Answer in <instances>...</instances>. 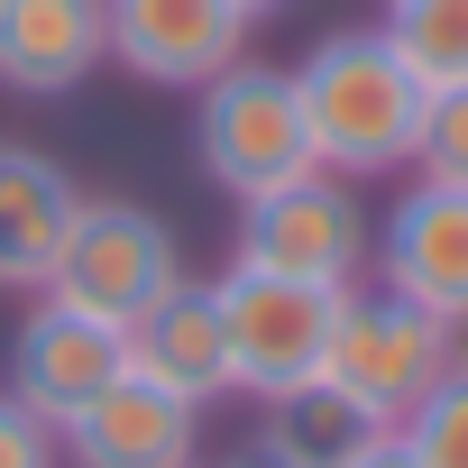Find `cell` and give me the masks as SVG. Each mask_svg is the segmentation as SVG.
Listing matches in <instances>:
<instances>
[{"instance_id": "obj_21", "label": "cell", "mask_w": 468, "mask_h": 468, "mask_svg": "<svg viewBox=\"0 0 468 468\" xmlns=\"http://www.w3.org/2000/svg\"><path fill=\"white\" fill-rule=\"evenodd\" d=\"M220 468H285V459H267V450H239V459H220Z\"/></svg>"}, {"instance_id": "obj_19", "label": "cell", "mask_w": 468, "mask_h": 468, "mask_svg": "<svg viewBox=\"0 0 468 468\" xmlns=\"http://www.w3.org/2000/svg\"><path fill=\"white\" fill-rule=\"evenodd\" d=\"M349 468H413V450H404V441H395V431H377V441H367V450H358V459H349Z\"/></svg>"}, {"instance_id": "obj_9", "label": "cell", "mask_w": 468, "mask_h": 468, "mask_svg": "<svg viewBox=\"0 0 468 468\" xmlns=\"http://www.w3.org/2000/svg\"><path fill=\"white\" fill-rule=\"evenodd\" d=\"M56 450L74 468H193L202 413L184 395H165V386H147V377L120 367L74 422H56Z\"/></svg>"}, {"instance_id": "obj_7", "label": "cell", "mask_w": 468, "mask_h": 468, "mask_svg": "<svg viewBox=\"0 0 468 468\" xmlns=\"http://www.w3.org/2000/svg\"><path fill=\"white\" fill-rule=\"evenodd\" d=\"M101 28H111V65H129L138 83L202 92L220 65L249 56L258 19L239 0H101Z\"/></svg>"}, {"instance_id": "obj_10", "label": "cell", "mask_w": 468, "mask_h": 468, "mask_svg": "<svg viewBox=\"0 0 468 468\" xmlns=\"http://www.w3.org/2000/svg\"><path fill=\"white\" fill-rule=\"evenodd\" d=\"M386 285L422 313H468V184H413L386 211Z\"/></svg>"}, {"instance_id": "obj_16", "label": "cell", "mask_w": 468, "mask_h": 468, "mask_svg": "<svg viewBox=\"0 0 468 468\" xmlns=\"http://www.w3.org/2000/svg\"><path fill=\"white\" fill-rule=\"evenodd\" d=\"M395 441L413 450V468H468V377L450 367V377L395 422Z\"/></svg>"}, {"instance_id": "obj_8", "label": "cell", "mask_w": 468, "mask_h": 468, "mask_svg": "<svg viewBox=\"0 0 468 468\" xmlns=\"http://www.w3.org/2000/svg\"><path fill=\"white\" fill-rule=\"evenodd\" d=\"M120 367H129V340H120L111 322L56 303V294H37L28 322L10 331V395H19L37 422H74Z\"/></svg>"}, {"instance_id": "obj_18", "label": "cell", "mask_w": 468, "mask_h": 468, "mask_svg": "<svg viewBox=\"0 0 468 468\" xmlns=\"http://www.w3.org/2000/svg\"><path fill=\"white\" fill-rule=\"evenodd\" d=\"M65 450H56V422H37L10 386H0V468H56Z\"/></svg>"}, {"instance_id": "obj_12", "label": "cell", "mask_w": 468, "mask_h": 468, "mask_svg": "<svg viewBox=\"0 0 468 468\" xmlns=\"http://www.w3.org/2000/svg\"><path fill=\"white\" fill-rule=\"evenodd\" d=\"M120 340H129V377L184 395L193 413L229 395V331H220V294H211V285L184 276V285H175L156 313H138Z\"/></svg>"}, {"instance_id": "obj_20", "label": "cell", "mask_w": 468, "mask_h": 468, "mask_svg": "<svg viewBox=\"0 0 468 468\" xmlns=\"http://www.w3.org/2000/svg\"><path fill=\"white\" fill-rule=\"evenodd\" d=\"M441 331H450V367H459V377H468V313H450V322H441Z\"/></svg>"}, {"instance_id": "obj_6", "label": "cell", "mask_w": 468, "mask_h": 468, "mask_svg": "<svg viewBox=\"0 0 468 468\" xmlns=\"http://www.w3.org/2000/svg\"><path fill=\"white\" fill-rule=\"evenodd\" d=\"M229 267L294 276V285H358V267H367V202L349 193V175H294V184L239 202V249H229Z\"/></svg>"}, {"instance_id": "obj_5", "label": "cell", "mask_w": 468, "mask_h": 468, "mask_svg": "<svg viewBox=\"0 0 468 468\" xmlns=\"http://www.w3.org/2000/svg\"><path fill=\"white\" fill-rule=\"evenodd\" d=\"M175 285H184V249H175V229L156 211H138V202H83L74 239H65V258L47 276L56 303H74V313H92L111 331L156 313Z\"/></svg>"}, {"instance_id": "obj_14", "label": "cell", "mask_w": 468, "mask_h": 468, "mask_svg": "<svg viewBox=\"0 0 468 468\" xmlns=\"http://www.w3.org/2000/svg\"><path fill=\"white\" fill-rule=\"evenodd\" d=\"M386 422H367L340 386H294V395H276L267 404V431H258V450L267 459H285V468H349L367 441H377Z\"/></svg>"}, {"instance_id": "obj_1", "label": "cell", "mask_w": 468, "mask_h": 468, "mask_svg": "<svg viewBox=\"0 0 468 468\" xmlns=\"http://www.w3.org/2000/svg\"><path fill=\"white\" fill-rule=\"evenodd\" d=\"M303 92V120H313V156L322 175H395L413 165V138H422V111H431V83L395 56L386 28H340L303 56L294 74Z\"/></svg>"}, {"instance_id": "obj_3", "label": "cell", "mask_w": 468, "mask_h": 468, "mask_svg": "<svg viewBox=\"0 0 468 468\" xmlns=\"http://www.w3.org/2000/svg\"><path fill=\"white\" fill-rule=\"evenodd\" d=\"M441 377H450V331H441V313H422V303L395 294V285H349V294H340L322 386H340L367 422L395 431Z\"/></svg>"}, {"instance_id": "obj_22", "label": "cell", "mask_w": 468, "mask_h": 468, "mask_svg": "<svg viewBox=\"0 0 468 468\" xmlns=\"http://www.w3.org/2000/svg\"><path fill=\"white\" fill-rule=\"evenodd\" d=\"M239 10H249V19H267V10H285V0H239Z\"/></svg>"}, {"instance_id": "obj_17", "label": "cell", "mask_w": 468, "mask_h": 468, "mask_svg": "<svg viewBox=\"0 0 468 468\" xmlns=\"http://www.w3.org/2000/svg\"><path fill=\"white\" fill-rule=\"evenodd\" d=\"M413 165L431 184H468V83H441L431 111H422V138H413Z\"/></svg>"}, {"instance_id": "obj_15", "label": "cell", "mask_w": 468, "mask_h": 468, "mask_svg": "<svg viewBox=\"0 0 468 468\" xmlns=\"http://www.w3.org/2000/svg\"><path fill=\"white\" fill-rule=\"evenodd\" d=\"M386 37L431 92L468 83V0H386Z\"/></svg>"}, {"instance_id": "obj_4", "label": "cell", "mask_w": 468, "mask_h": 468, "mask_svg": "<svg viewBox=\"0 0 468 468\" xmlns=\"http://www.w3.org/2000/svg\"><path fill=\"white\" fill-rule=\"evenodd\" d=\"M220 331H229V395H294L322 377L331 358V322L349 285H294V276H258V267H229L220 285Z\"/></svg>"}, {"instance_id": "obj_11", "label": "cell", "mask_w": 468, "mask_h": 468, "mask_svg": "<svg viewBox=\"0 0 468 468\" xmlns=\"http://www.w3.org/2000/svg\"><path fill=\"white\" fill-rule=\"evenodd\" d=\"M92 65H111L101 0H0V83L10 92L65 101L74 83H92Z\"/></svg>"}, {"instance_id": "obj_13", "label": "cell", "mask_w": 468, "mask_h": 468, "mask_svg": "<svg viewBox=\"0 0 468 468\" xmlns=\"http://www.w3.org/2000/svg\"><path fill=\"white\" fill-rule=\"evenodd\" d=\"M74 220H83V184L47 147H0V285L47 294Z\"/></svg>"}, {"instance_id": "obj_2", "label": "cell", "mask_w": 468, "mask_h": 468, "mask_svg": "<svg viewBox=\"0 0 468 468\" xmlns=\"http://www.w3.org/2000/svg\"><path fill=\"white\" fill-rule=\"evenodd\" d=\"M193 156H202V175H211L229 202H258V193H276V184H294V175H322L294 74L249 65V56L220 65V74L202 83V101H193Z\"/></svg>"}]
</instances>
